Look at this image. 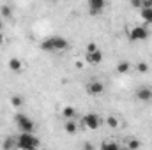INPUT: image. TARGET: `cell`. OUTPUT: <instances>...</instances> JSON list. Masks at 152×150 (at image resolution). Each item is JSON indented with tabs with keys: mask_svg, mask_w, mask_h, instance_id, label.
Listing matches in <instances>:
<instances>
[{
	"mask_svg": "<svg viewBox=\"0 0 152 150\" xmlns=\"http://www.w3.org/2000/svg\"><path fill=\"white\" fill-rule=\"evenodd\" d=\"M142 20L145 21V27L152 25V9H142Z\"/></svg>",
	"mask_w": 152,
	"mask_h": 150,
	"instance_id": "9a60e30c",
	"label": "cell"
},
{
	"mask_svg": "<svg viewBox=\"0 0 152 150\" xmlns=\"http://www.w3.org/2000/svg\"><path fill=\"white\" fill-rule=\"evenodd\" d=\"M51 41H53V50H55V51H64V50H67V46H69V42L64 37H51Z\"/></svg>",
	"mask_w": 152,
	"mask_h": 150,
	"instance_id": "9c48e42d",
	"label": "cell"
},
{
	"mask_svg": "<svg viewBox=\"0 0 152 150\" xmlns=\"http://www.w3.org/2000/svg\"><path fill=\"white\" fill-rule=\"evenodd\" d=\"M101 150H120V145L115 143V141H103Z\"/></svg>",
	"mask_w": 152,
	"mask_h": 150,
	"instance_id": "2e32d148",
	"label": "cell"
},
{
	"mask_svg": "<svg viewBox=\"0 0 152 150\" xmlns=\"http://www.w3.org/2000/svg\"><path fill=\"white\" fill-rule=\"evenodd\" d=\"M0 14L5 16V18H11V7L9 5H2L0 7Z\"/></svg>",
	"mask_w": 152,
	"mask_h": 150,
	"instance_id": "7402d4cb",
	"label": "cell"
},
{
	"mask_svg": "<svg viewBox=\"0 0 152 150\" xmlns=\"http://www.w3.org/2000/svg\"><path fill=\"white\" fill-rule=\"evenodd\" d=\"M64 129H66V133L75 134L76 131H78V122H76V120H67L66 125H64Z\"/></svg>",
	"mask_w": 152,
	"mask_h": 150,
	"instance_id": "5bb4252c",
	"label": "cell"
},
{
	"mask_svg": "<svg viewBox=\"0 0 152 150\" xmlns=\"http://www.w3.org/2000/svg\"><path fill=\"white\" fill-rule=\"evenodd\" d=\"M9 69H11L12 73H21V69H23V62H21L20 58L12 57V58L9 60Z\"/></svg>",
	"mask_w": 152,
	"mask_h": 150,
	"instance_id": "30bf717a",
	"label": "cell"
},
{
	"mask_svg": "<svg viewBox=\"0 0 152 150\" xmlns=\"http://www.w3.org/2000/svg\"><path fill=\"white\" fill-rule=\"evenodd\" d=\"M85 60H87L88 64L97 66V64H101V62H103V51H101V50H97V51H94V53H87V55H85Z\"/></svg>",
	"mask_w": 152,
	"mask_h": 150,
	"instance_id": "52a82bcc",
	"label": "cell"
},
{
	"mask_svg": "<svg viewBox=\"0 0 152 150\" xmlns=\"http://www.w3.org/2000/svg\"><path fill=\"white\" fill-rule=\"evenodd\" d=\"M140 145H142V143H140L138 138H126V147L129 150H138Z\"/></svg>",
	"mask_w": 152,
	"mask_h": 150,
	"instance_id": "7c38bea8",
	"label": "cell"
},
{
	"mask_svg": "<svg viewBox=\"0 0 152 150\" xmlns=\"http://www.w3.org/2000/svg\"><path fill=\"white\" fill-rule=\"evenodd\" d=\"M16 124H18V127L21 129V133L34 134V131H36L34 120H30V118H28L27 115H23V113H18V115H16Z\"/></svg>",
	"mask_w": 152,
	"mask_h": 150,
	"instance_id": "7a4b0ae2",
	"label": "cell"
},
{
	"mask_svg": "<svg viewBox=\"0 0 152 150\" xmlns=\"http://www.w3.org/2000/svg\"><path fill=\"white\" fill-rule=\"evenodd\" d=\"M62 117L67 120H76V110L73 106H66V108H62Z\"/></svg>",
	"mask_w": 152,
	"mask_h": 150,
	"instance_id": "8fae6325",
	"label": "cell"
},
{
	"mask_svg": "<svg viewBox=\"0 0 152 150\" xmlns=\"http://www.w3.org/2000/svg\"><path fill=\"white\" fill-rule=\"evenodd\" d=\"M106 124H108L112 129H118V124H120V122H118V118H117V117L112 115V117H108V118H106Z\"/></svg>",
	"mask_w": 152,
	"mask_h": 150,
	"instance_id": "44dd1931",
	"label": "cell"
},
{
	"mask_svg": "<svg viewBox=\"0 0 152 150\" xmlns=\"http://www.w3.org/2000/svg\"><path fill=\"white\" fill-rule=\"evenodd\" d=\"M83 124H85V127L96 131V129H99V125H101V118H99L97 113H87V115L83 117Z\"/></svg>",
	"mask_w": 152,
	"mask_h": 150,
	"instance_id": "277c9868",
	"label": "cell"
},
{
	"mask_svg": "<svg viewBox=\"0 0 152 150\" xmlns=\"http://www.w3.org/2000/svg\"><path fill=\"white\" fill-rule=\"evenodd\" d=\"M104 0H90L88 2V11L92 12V14H99L103 9H104Z\"/></svg>",
	"mask_w": 152,
	"mask_h": 150,
	"instance_id": "ba28073f",
	"label": "cell"
},
{
	"mask_svg": "<svg viewBox=\"0 0 152 150\" xmlns=\"http://www.w3.org/2000/svg\"><path fill=\"white\" fill-rule=\"evenodd\" d=\"M85 150H94V147H92V145H88V143H87V145H85Z\"/></svg>",
	"mask_w": 152,
	"mask_h": 150,
	"instance_id": "d4e9b609",
	"label": "cell"
},
{
	"mask_svg": "<svg viewBox=\"0 0 152 150\" xmlns=\"http://www.w3.org/2000/svg\"><path fill=\"white\" fill-rule=\"evenodd\" d=\"M120 150H129L127 147H120Z\"/></svg>",
	"mask_w": 152,
	"mask_h": 150,
	"instance_id": "4316f807",
	"label": "cell"
},
{
	"mask_svg": "<svg viewBox=\"0 0 152 150\" xmlns=\"http://www.w3.org/2000/svg\"><path fill=\"white\" fill-rule=\"evenodd\" d=\"M0 34H2V21H0Z\"/></svg>",
	"mask_w": 152,
	"mask_h": 150,
	"instance_id": "83f0119b",
	"label": "cell"
},
{
	"mask_svg": "<svg viewBox=\"0 0 152 150\" xmlns=\"http://www.w3.org/2000/svg\"><path fill=\"white\" fill-rule=\"evenodd\" d=\"M36 150H37V149H36Z\"/></svg>",
	"mask_w": 152,
	"mask_h": 150,
	"instance_id": "f1b7e54d",
	"label": "cell"
},
{
	"mask_svg": "<svg viewBox=\"0 0 152 150\" xmlns=\"http://www.w3.org/2000/svg\"><path fill=\"white\" fill-rule=\"evenodd\" d=\"M136 99H140L142 103H151L152 101V88L151 87H140L136 90Z\"/></svg>",
	"mask_w": 152,
	"mask_h": 150,
	"instance_id": "8992f818",
	"label": "cell"
},
{
	"mask_svg": "<svg viewBox=\"0 0 152 150\" xmlns=\"http://www.w3.org/2000/svg\"><path fill=\"white\" fill-rule=\"evenodd\" d=\"M151 36V32H149V28L145 27V25H138V27H134L131 32H129V41H133V42H138V41H147Z\"/></svg>",
	"mask_w": 152,
	"mask_h": 150,
	"instance_id": "3957f363",
	"label": "cell"
},
{
	"mask_svg": "<svg viewBox=\"0 0 152 150\" xmlns=\"http://www.w3.org/2000/svg\"><path fill=\"white\" fill-rule=\"evenodd\" d=\"M39 147V138L28 133H21L16 136V149L20 150H36Z\"/></svg>",
	"mask_w": 152,
	"mask_h": 150,
	"instance_id": "6da1fadb",
	"label": "cell"
},
{
	"mask_svg": "<svg viewBox=\"0 0 152 150\" xmlns=\"http://www.w3.org/2000/svg\"><path fill=\"white\" fill-rule=\"evenodd\" d=\"M131 5H133V7H138V9H142V2H138V0H134Z\"/></svg>",
	"mask_w": 152,
	"mask_h": 150,
	"instance_id": "cb8c5ba5",
	"label": "cell"
},
{
	"mask_svg": "<svg viewBox=\"0 0 152 150\" xmlns=\"http://www.w3.org/2000/svg\"><path fill=\"white\" fill-rule=\"evenodd\" d=\"M5 39H4V34H0V46H2V42H4Z\"/></svg>",
	"mask_w": 152,
	"mask_h": 150,
	"instance_id": "484cf974",
	"label": "cell"
},
{
	"mask_svg": "<svg viewBox=\"0 0 152 150\" xmlns=\"http://www.w3.org/2000/svg\"><path fill=\"white\" fill-rule=\"evenodd\" d=\"M4 150H12V149H16V138L14 136H7L5 140H4Z\"/></svg>",
	"mask_w": 152,
	"mask_h": 150,
	"instance_id": "4fadbf2b",
	"label": "cell"
},
{
	"mask_svg": "<svg viewBox=\"0 0 152 150\" xmlns=\"http://www.w3.org/2000/svg\"><path fill=\"white\" fill-rule=\"evenodd\" d=\"M11 104H12L14 108H21V106H23V97H21V95H12V97H11Z\"/></svg>",
	"mask_w": 152,
	"mask_h": 150,
	"instance_id": "ffe728a7",
	"label": "cell"
},
{
	"mask_svg": "<svg viewBox=\"0 0 152 150\" xmlns=\"http://www.w3.org/2000/svg\"><path fill=\"white\" fill-rule=\"evenodd\" d=\"M129 69H131V64H129V62H118V64H117V71H118L120 74L129 73Z\"/></svg>",
	"mask_w": 152,
	"mask_h": 150,
	"instance_id": "e0dca14e",
	"label": "cell"
},
{
	"mask_svg": "<svg viewBox=\"0 0 152 150\" xmlns=\"http://www.w3.org/2000/svg\"><path fill=\"white\" fill-rule=\"evenodd\" d=\"M41 50H44V51H55V50H53V41H51V37L44 39V41L41 42Z\"/></svg>",
	"mask_w": 152,
	"mask_h": 150,
	"instance_id": "ac0fdd59",
	"label": "cell"
},
{
	"mask_svg": "<svg viewBox=\"0 0 152 150\" xmlns=\"http://www.w3.org/2000/svg\"><path fill=\"white\" fill-rule=\"evenodd\" d=\"M94 51H97L96 42H88V44H87V53H94Z\"/></svg>",
	"mask_w": 152,
	"mask_h": 150,
	"instance_id": "603a6c76",
	"label": "cell"
},
{
	"mask_svg": "<svg viewBox=\"0 0 152 150\" xmlns=\"http://www.w3.org/2000/svg\"><path fill=\"white\" fill-rule=\"evenodd\" d=\"M136 71H138L140 74H145V73L151 71V67H149L147 62H138V64H136Z\"/></svg>",
	"mask_w": 152,
	"mask_h": 150,
	"instance_id": "d6986e66",
	"label": "cell"
},
{
	"mask_svg": "<svg viewBox=\"0 0 152 150\" xmlns=\"http://www.w3.org/2000/svg\"><path fill=\"white\" fill-rule=\"evenodd\" d=\"M104 92V83H101V81H90V83H87V94H90V95H101Z\"/></svg>",
	"mask_w": 152,
	"mask_h": 150,
	"instance_id": "5b68a950",
	"label": "cell"
}]
</instances>
